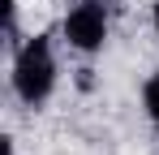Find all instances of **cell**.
<instances>
[{"mask_svg": "<svg viewBox=\"0 0 159 155\" xmlns=\"http://www.w3.org/2000/svg\"><path fill=\"white\" fill-rule=\"evenodd\" d=\"M65 39L73 43L78 52H99L107 39V9L99 0H82L69 9V17H65Z\"/></svg>", "mask_w": 159, "mask_h": 155, "instance_id": "obj_2", "label": "cell"}, {"mask_svg": "<svg viewBox=\"0 0 159 155\" xmlns=\"http://www.w3.org/2000/svg\"><path fill=\"white\" fill-rule=\"evenodd\" d=\"M142 99H146V112H151V121H155V129H159V73H151L146 91H142Z\"/></svg>", "mask_w": 159, "mask_h": 155, "instance_id": "obj_3", "label": "cell"}, {"mask_svg": "<svg viewBox=\"0 0 159 155\" xmlns=\"http://www.w3.org/2000/svg\"><path fill=\"white\" fill-rule=\"evenodd\" d=\"M155 30H159V0H155Z\"/></svg>", "mask_w": 159, "mask_h": 155, "instance_id": "obj_4", "label": "cell"}, {"mask_svg": "<svg viewBox=\"0 0 159 155\" xmlns=\"http://www.w3.org/2000/svg\"><path fill=\"white\" fill-rule=\"evenodd\" d=\"M56 86V56H52V43L43 35L26 39L17 56H13V91L26 108H39V103L52 95Z\"/></svg>", "mask_w": 159, "mask_h": 155, "instance_id": "obj_1", "label": "cell"}]
</instances>
